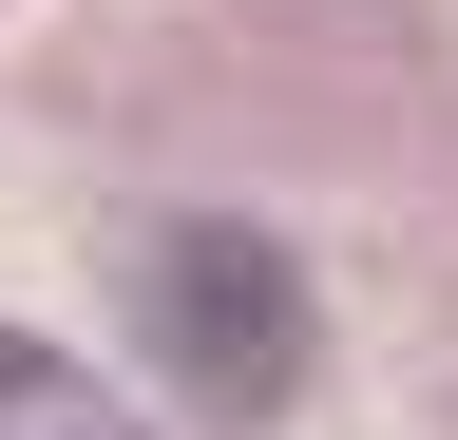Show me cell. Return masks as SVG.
<instances>
[{
	"instance_id": "cell-2",
	"label": "cell",
	"mask_w": 458,
	"mask_h": 440,
	"mask_svg": "<svg viewBox=\"0 0 458 440\" xmlns=\"http://www.w3.org/2000/svg\"><path fill=\"white\" fill-rule=\"evenodd\" d=\"M0 440H134V421H114V383H77L57 345L0 325Z\"/></svg>"
},
{
	"instance_id": "cell-1",
	"label": "cell",
	"mask_w": 458,
	"mask_h": 440,
	"mask_svg": "<svg viewBox=\"0 0 458 440\" xmlns=\"http://www.w3.org/2000/svg\"><path fill=\"white\" fill-rule=\"evenodd\" d=\"M134 325L210 421H267L306 383V288H286L267 230H134Z\"/></svg>"
}]
</instances>
